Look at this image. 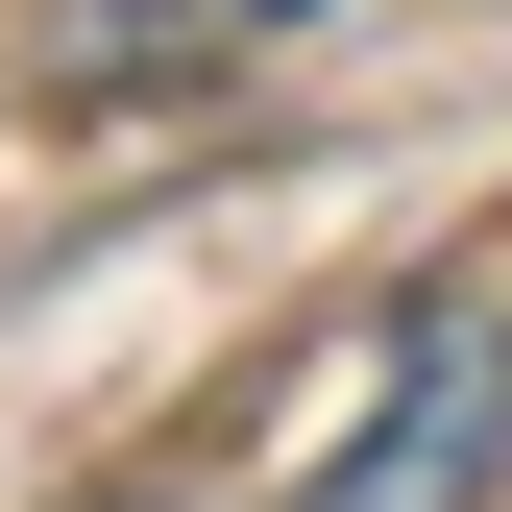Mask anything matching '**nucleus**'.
Here are the masks:
<instances>
[{
	"label": "nucleus",
	"instance_id": "obj_1",
	"mask_svg": "<svg viewBox=\"0 0 512 512\" xmlns=\"http://www.w3.org/2000/svg\"><path fill=\"white\" fill-rule=\"evenodd\" d=\"M488 464H512V317L488 293H415L391 342H366L342 464H317L293 512H488Z\"/></svg>",
	"mask_w": 512,
	"mask_h": 512
}]
</instances>
